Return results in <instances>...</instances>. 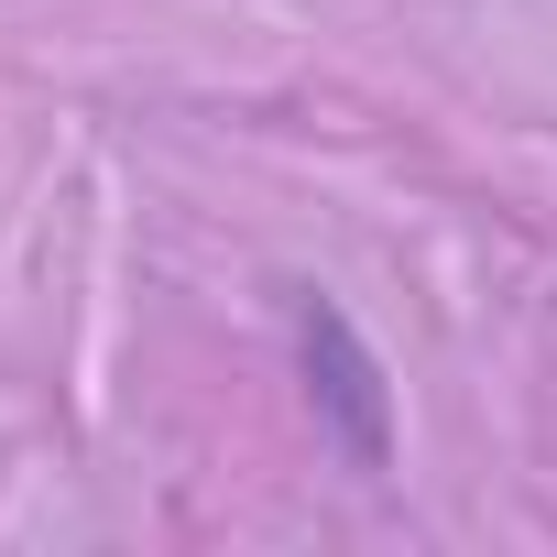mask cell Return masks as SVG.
Segmentation results:
<instances>
[{
    "label": "cell",
    "instance_id": "obj_1",
    "mask_svg": "<svg viewBox=\"0 0 557 557\" xmlns=\"http://www.w3.org/2000/svg\"><path fill=\"white\" fill-rule=\"evenodd\" d=\"M296 361H307V405H318L329 448H339L350 470H394V383H383L372 339H361L339 307L296 296Z\"/></svg>",
    "mask_w": 557,
    "mask_h": 557
}]
</instances>
